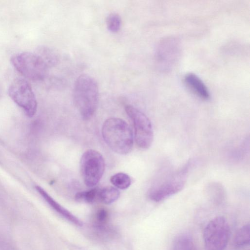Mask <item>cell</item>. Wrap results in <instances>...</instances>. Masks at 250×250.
Segmentation results:
<instances>
[{"instance_id":"cell-1","label":"cell","mask_w":250,"mask_h":250,"mask_svg":"<svg viewBox=\"0 0 250 250\" xmlns=\"http://www.w3.org/2000/svg\"><path fill=\"white\" fill-rule=\"evenodd\" d=\"M98 85L94 78L82 74L76 80L73 89L74 104L84 120H89L95 114L99 103Z\"/></svg>"},{"instance_id":"cell-2","label":"cell","mask_w":250,"mask_h":250,"mask_svg":"<svg viewBox=\"0 0 250 250\" xmlns=\"http://www.w3.org/2000/svg\"><path fill=\"white\" fill-rule=\"evenodd\" d=\"M102 134L106 145L115 152L128 154L133 146L134 136L129 125L119 118H110L103 123Z\"/></svg>"},{"instance_id":"cell-3","label":"cell","mask_w":250,"mask_h":250,"mask_svg":"<svg viewBox=\"0 0 250 250\" xmlns=\"http://www.w3.org/2000/svg\"><path fill=\"white\" fill-rule=\"evenodd\" d=\"M188 165L168 174L151 188L148 197L156 202H160L181 190L186 183Z\"/></svg>"},{"instance_id":"cell-4","label":"cell","mask_w":250,"mask_h":250,"mask_svg":"<svg viewBox=\"0 0 250 250\" xmlns=\"http://www.w3.org/2000/svg\"><path fill=\"white\" fill-rule=\"evenodd\" d=\"M11 62L19 73L33 81L43 80L48 68L37 54L28 52L14 55Z\"/></svg>"},{"instance_id":"cell-5","label":"cell","mask_w":250,"mask_h":250,"mask_svg":"<svg viewBox=\"0 0 250 250\" xmlns=\"http://www.w3.org/2000/svg\"><path fill=\"white\" fill-rule=\"evenodd\" d=\"M229 224L223 216L211 220L205 227L203 239L207 250H224L230 237Z\"/></svg>"},{"instance_id":"cell-6","label":"cell","mask_w":250,"mask_h":250,"mask_svg":"<svg viewBox=\"0 0 250 250\" xmlns=\"http://www.w3.org/2000/svg\"><path fill=\"white\" fill-rule=\"evenodd\" d=\"M105 169V162L98 151L88 149L82 155L80 160V170L85 185L92 188L97 185Z\"/></svg>"},{"instance_id":"cell-7","label":"cell","mask_w":250,"mask_h":250,"mask_svg":"<svg viewBox=\"0 0 250 250\" xmlns=\"http://www.w3.org/2000/svg\"><path fill=\"white\" fill-rule=\"evenodd\" d=\"M8 94L12 100L21 107L28 117L36 112L37 102L30 84L25 79L18 78L10 84Z\"/></svg>"},{"instance_id":"cell-8","label":"cell","mask_w":250,"mask_h":250,"mask_svg":"<svg viewBox=\"0 0 250 250\" xmlns=\"http://www.w3.org/2000/svg\"><path fill=\"white\" fill-rule=\"evenodd\" d=\"M125 110L133 122L134 139L136 145L142 149H147L153 139L152 126L148 117L136 107L127 105Z\"/></svg>"},{"instance_id":"cell-9","label":"cell","mask_w":250,"mask_h":250,"mask_svg":"<svg viewBox=\"0 0 250 250\" xmlns=\"http://www.w3.org/2000/svg\"><path fill=\"white\" fill-rule=\"evenodd\" d=\"M179 40L174 37H167L158 44L156 51V60L159 68L168 71L175 64L180 53Z\"/></svg>"},{"instance_id":"cell-10","label":"cell","mask_w":250,"mask_h":250,"mask_svg":"<svg viewBox=\"0 0 250 250\" xmlns=\"http://www.w3.org/2000/svg\"><path fill=\"white\" fill-rule=\"evenodd\" d=\"M35 188L44 200L55 211L74 225L80 227L83 225V222L78 218L55 201L43 188L39 186Z\"/></svg>"},{"instance_id":"cell-11","label":"cell","mask_w":250,"mask_h":250,"mask_svg":"<svg viewBox=\"0 0 250 250\" xmlns=\"http://www.w3.org/2000/svg\"><path fill=\"white\" fill-rule=\"evenodd\" d=\"M184 80L188 87L198 97L204 100L209 99L210 94L208 87L196 74L188 73L185 76Z\"/></svg>"},{"instance_id":"cell-12","label":"cell","mask_w":250,"mask_h":250,"mask_svg":"<svg viewBox=\"0 0 250 250\" xmlns=\"http://www.w3.org/2000/svg\"><path fill=\"white\" fill-rule=\"evenodd\" d=\"M172 250H197L192 237L185 233L181 234L174 239Z\"/></svg>"},{"instance_id":"cell-13","label":"cell","mask_w":250,"mask_h":250,"mask_svg":"<svg viewBox=\"0 0 250 250\" xmlns=\"http://www.w3.org/2000/svg\"><path fill=\"white\" fill-rule=\"evenodd\" d=\"M36 54L41 58L48 67L54 66L58 62L59 58L57 53L49 47H40Z\"/></svg>"},{"instance_id":"cell-14","label":"cell","mask_w":250,"mask_h":250,"mask_svg":"<svg viewBox=\"0 0 250 250\" xmlns=\"http://www.w3.org/2000/svg\"><path fill=\"white\" fill-rule=\"evenodd\" d=\"M120 196V191L114 187H105L98 192L99 200L105 204H110L116 201Z\"/></svg>"},{"instance_id":"cell-15","label":"cell","mask_w":250,"mask_h":250,"mask_svg":"<svg viewBox=\"0 0 250 250\" xmlns=\"http://www.w3.org/2000/svg\"><path fill=\"white\" fill-rule=\"evenodd\" d=\"M250 242V226L247 224L240 228L236 232L233 240L235 247L240 248L248 245Z\"/></svg>"},{"instance_id":"cell-16","label":"cell","mask_w":250,"mask_h":250,"mask_svg":"<svg viewBox=\"0 0 250 250\" xmlns=\"http://www.w3.org/2000/svg\"><path fill=\"white\" fill-rule=\"evenodd\" d=\"M110 182L117 188L125 189L131 185V181L128 175L123 172L116 173L110 178Z\"/></svg>"},{"instance_id":"cell-17","label":"cell","mask_w":250,"mask_h":250,"mask_svg":"<svg viewBox=\"0 0 250 250\" xmlns=\"http://www.w3.org/2000/svg\"><path fill=\"white\" fill-rule=\"evenodd\" d=\"M98 190L97 188H92L89 190L79 192L75 195L76 201L86 203H93L97 197H98Z\"/></svg>"},{"instance_id":"cell-18","label":"cell","mask_w":250,"mask_h":250,"mask_svg":"<svg viewBox=\"0 0 250 250\" xmlns=\"http://www.w3.org/2000/svg\"><path fill=\"white\" fill-rule=\"evenodd\" d=\"M106 24L107 28L110 32H117L121 27V18L117 13H110L106 18Z\"/></svg>"},{"instance_id":"cell-19","label":"cell","mask_w":250,"mask_h":250,"mask_svg":"<svg viewBox=\"0 0 250 250\" xmlns=\"http://www.w3.org/2000/svg\"><path fill=\"white\" fill-rule=\"evenodd\" d=\"M107 218L108 212L105 209L102 208L98 210L96 214V219L99 225H103L107 221Z\"/></svg>"},{"instance_id":"cell-20","label":"cell","mask_w":250,"mask_h":250,"mask_svg":"<svg viewBox=\"0 0 250 250\" xmlns=\"http://www.w3.org/2000/svg\"><path fill=\"white\" fill-rule=\"evenodd\" d=\"M71 250H86L83 248L77 246H72Z\"/></svg>"}]
</instances>
